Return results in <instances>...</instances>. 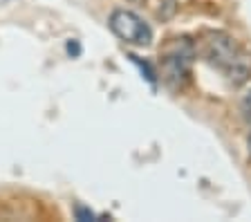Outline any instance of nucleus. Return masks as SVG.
Returning <instances> with one entry per match:
<instances>
[{
	"label": "nucleus",
	"mask_w": 251,
	"mask_h": 222,
	"mask_svg": "<svg viewBox=\"0 0 251 222\" xmlns=\"http://www.w3.org/2000/svg\"><path fill=\"white\" fill-rule=\"evenodd\" d=\"M225 74H226V81H229L231 85H235V88L249 83L251 81V54L240 49L238 56H235L229 63V68L225 70Z\"/></svg>",
	"instance_id": "nucleus-4"
},
{
	"label": "nucleus",
	"mask_w": 251,
	"mask_h": 222,
	"mask_svg": "<svg viewBox=\"0 0 251 222\" xmlns=\"http://www.w3.org/2000/svg\"><path fill=\"white\" fill-rule=\"evenodd\" d=\"M74 218H76V220H97V216H94L92 211H90V209H85L83 204H76L74 206Z\"/></svg>",
	"instance_id": "nucleus-7"
},
{
	"label": "nucleus",
	"mask_w": 251,
	"mask_h": 222,
	"mask_svg": "<svg viewBox=\"0 0 251 222\" xmlns=\"http://www.w3.org/2000/svg\"><path fill=\"white\" fill-rule=\"evenodd\" d=\"M175 14H177V2H175V0H159L157 16L162 18V21H171Z\"/></svg>",
	"instance_id": "nucleus-6"
},
{
	"label": "nucleus",
	"mask_w": 251,
	"mask_h": 222,
	"mask_svg": "<svg viewBox=\"0 0 251 222\" xmlns=\"http://www.w3.org/2000/svg\"><path fill=\"white\" fill-rule=\"evenodd\" d=\"M128 56H130V61H132V63H137V65H139L141 74L146 76V81H148V83H151V85H157V72L151 68V63H148V61H141V58L137 56V54H128Z\"/></svg>",
	"instance_id": "nucleus-5"
},
{
	"label": "nucleus",
	"mask_w": 251,
	"mask_h": 222,
	"mask_svg": "<svg viewBox=\"0 0 251 222\" xmlns=\"http://www.w3.org/2000/svg\"><path fill=\"white\" fill-rule=\"evenodd\" d=\"M193 56H195L193 43L184 41V38H175V41L164 49L162 79L171 85L173 90H182L184 85L188 83Z\"/></svg>",
	"instance_id": "nucleus-1"
},
{
	"label": "nucleus",
	"mask_w": 251,
	"mask_h": 222,
	"mask_svg": "<svg viewBox=\"0 0 251 222\" xmlns=\"http://www.w3.org/2000/svg\"><path fill=\"white\" fill-rule=\"evenodd\" d=\"M108 27L119 41L128 43V45L148 48L152 43V27L132 9H124V7L112 9L108 18Z\"/></svg>",
	"instance_id": "nucleus-2"
},
{
	"label": "nucleus",
	"mask_w": 251,
	"mask_h": 222,
	"mask_svg": "<svg viewBox=\"0 0 251 222\" xmlns=\"http://www.w3.org/2000/svg\"><path fill=\"white\" fill-rule=\"evenodd\" d=\"M65 49H68V54H72V56H78V54H81V45H78V41H68Z\"/></svg>",
	"instance_id": "nucleus-9"
},
{
	"label": "nucleus",
	"mask_w": 251,
	"mask_h": 222,
	"mask_svg": "<svg viewBox=\"0 0 251 222\" xmlns=\"http://www.w3.org/2000/svg\"><path fill=\"white\" fill-rule=\"evenodd\" d=\"M240 45L231 34L226 32H209L202 38V56L209 65L218 70H226L229 63L238 56Z\"/></svg>",
	"instance_id": "nucleus-3"
},
{
	"label": "nucleus",
	"mask_w": 251,
	"mask_h": 222,
	"mask_svg": "<svg viewBox=\"0 0 251 222\" xmlns=\"http://www.w3.org/2000/svg\"><path fill=\"white\" fill-rule=\"evenodd\" d=\"M240 112L247 117V119H251V92H247V95L240 99Z\"/></svg>",
	"instance_id": "nucleus-8"
}]
</instances>
